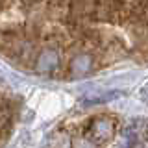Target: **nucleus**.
<instances>
[{"label": "nucleus", "instance_id": "nucleus-1", "mask_svg": "<svg viewBox=\"0 0 148 148\" xmlns=\"http://www.w3.org/2000/svg\"><path fill=\"white\" fill-rule=\"evenodd\" d=\"M91 135L96 143H102V141H108V139L113 135V126H111L109 120H104V119H98L92 122L91 126Z\"/></svg>", "mask_w": 148, "mask_h": 148}, {"label": "nucleus", "instance_id": "nucleus-2", "mask_svg": "<svg viewBox=\"0 0 148 148\" xmlns=\"http://www.w3.org/2000/svg\"><path fill=\"white\" fill-rule=\"evenodd\" d=\"M58 63H59L58 54H56L54 50H45V52L41 54L39 61H37V69H39V71H52V69L58 67Z\"/></svg>", "mask_w": 148, "mask_h": 148}, {"label": "nucleus", "instance_id": "nucleus-3", "mask_svg": "<svg viewBox=\"0 0 148 148\" xmlns=\"http://www.w3.org/2000/svg\"><path fill=\"white\" fill-rule=\"evenodd\" d=\"M89 67H91V58H89V56H78V58L74 59V63H72V69H74L76 74L87 72Z\"/></svg>", "mask_w": 148, "mask_h": 148}, {"label": "nucleus", "instance_id": "nucleus-4", "mask_svg": "<svg viewBox=\"0 0 148 148\" xmlns=\"http://www.w3.org/2000/svg\"><path fill=\"white\" fill-rule=\"evenodd\" d=\"M122 92L120 91H111V92H106V95H100V96H91V98L85 100V104H102V102H109V100H115L117 96H120Z\"/></svg>", "mask_w": 148, "mask_h": 148}]
</instances>
